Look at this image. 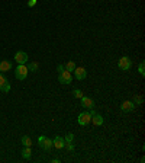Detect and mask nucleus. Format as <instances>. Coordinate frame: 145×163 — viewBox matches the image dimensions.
I'll list each match as a JSON object with an SVG mask.
<instances>
[{
  "label": "nucleus",
  "instance_id": "nucleus-8",
  "mask_svg": "<svg viewBox=\"0 0 145 163\" xmlns=\"http://www.w3.org/2000/svg\"><path fill=\"white\" fill-rule=\"evenodd\" d=\"M90 112H91V122H93L96 127L102 125V124H103V117H102L100 114H96L94 111H90Z\"/></svg>",
  "mask_w": 145,
  "mask_h": 163
},
{
  "label": "nucleus",
  "instance_id": "nucleus-3",
  "mask_svg": "<svg viewBox=\"0 0 145 163\" xmlns=\"http://www.w3.org/2000/svg\"><path fill=\"white\" fill-rule=\"evenodd\" d=\"M58 82L61 84H70L73 82V76H71L70 71H61V73H58Z\"/></svg>",
  "mask_w": 145,
  "mask_h": 163
},
{
  "label": "nucleus",
  "instance_id": "nucleus-16",
  "mask_svg": "<svg viewBox=\"0 0 145 163\" xmlns=\"http://www.w3.org/2000/svg\"><path fill=\"white\" fill-rule=\"evenodd\" d=\"M26 67H28V70H31V71H38V67H39V64H38L36 61H32V63H29Z\"/></svg>",
  "mask_w": 145,
  "mask_h": 163
},
{
  "label": "nucleus",
  "instance_id": "nucleus-10",
  "mask_svg": "<svg viewBox=\"0 0 145 163\" xmlns=\"http://www.w3.org/2000/svg\"><path fill=\"white\" fill-rule=\"evenodd\" d=\"M81 106H84V108H87V109H93L94 102H93V99H90V98L83 96L81 98Z\"/></svg>",
  "mask_w": 145,
  "mask_h": 163
},
{
  "label": "nucleus",
  "instance_id": "nucleus-15",
  "mask_svg": "<svg viewBox=\"0 0 145 163\" xmlns=\"http://www.w3.org/2000/svg\"><path fill=\"white\" fill-rule=\"evenodd\" d=\"M75 67H77V66H75L74 61H68V63L64 66V70H67V71H70V73H71V71H74Z\"/></svg>",
  "mask_w": 145,
  "mask_h": 163
},
{
  "label": "nucleus",
  "instance_id": "nucleus-20",
  "mask_svg": "<svg viewBox=\"0 0 145 163\" xmlns=\"http://www.w3.org/2000/svg\"><path fill=\"white\" fill-rule=\"evenodd\" d=\"M73 93H74V98H77V99H81V98L84 96L83 92H81V90H79V89H75V90H74Z\"/></svg>",
  "mask_w": 145,
  "mask_h": 163
},
{
  "label": "nucleus",
  "instance_id": "nucleus-11",
  "mask_svg": "<svg viewBox=\"0 0 145 163\" xmlns=\"http://www.w3.org/2000/svg\"><path fill=\"white\" fill-rule=\"evenodd\" d=\"M52 146H55V149H64L65 147V141L62 137H55L52 140Z\"/></svg>",
  "mask_w": 145,
  "mask_h": 163
},
{
  "label": "nucleus",
  "instance_id": "nucleus-22",
  "mask_svg": "<svg viewBox=\"0 0 145 163\" xmlns=\"http://www.w3.org/2000/svg\"><path fill=\"white\" fill-rule=\"evenodd\" d=\"M0 90H2V92H4V93H9V92H10V83L7 82V83L4 84V86L0 89Z\"/></svg>",
  "mask_w": 145,
  "mask_h": 163
},
{
  "label": "nucleus",
  "instance_id": "nucleus-7",
  "mask_svg": "<svg viewBox=\"0 0 145 163\" xmlns=\"http://www.w3.org/2000/svg\"><path fill=\"white\" fill-rule=\"evenodd\" d=\"M74 77L77 80H83L87 77V71L84 67H75L74 69Z\"/></svg>",
  "mask_w": 145,
  "mask_h": 163
},
{
  "label": "nucleus",
  "instance_id": "nucleus-6",
  "mask_svg": "<svg viewBox=\"0 0 145 163\" xmlns=\"http://www.w3.org/2000/svg\"><path fill=\"white\" fill-rule=\"evenodd\" d=\"M15 61L17 64H26L28 63V54L23 53V51H17L16 54H15Z\"/></svg>",
  "mask_w": 145,
  "mask_h": 163
},
{
  "label": "nucleus",
  "instance_id": "nucleus-18",
  "mask_svg": "<svg viewBox=\"0 0 145 163\" xmlns=\"http://www.w3.org/2000/svg\"><path fill=\"white\" fill-rule=\"evenodd\" d=\"M138 71H139V74H141V76H145V63H144V61H141V63H139Z\"/></svg>",
  "mask_w": 145,
  "mask_h": 163
},
{
  "label": "nucleus",
  "instance_id": "nucleus-13",
  "mask_svg": "<svg viewBox=\"0 0 145 163\" xmlns=\"http://www.w3.org/2000/svg\"><path fill=\"white\" fill-rule=\"evenodd\" d=\"M31 156H32V150H31V147L25 146V149L22 150V157L28 160V159H31Z\"/></svg>",
  "mask_w": 145,
  "mask_h": 163
},
{
  "label": "nucleus",
  "instance_id": "nucleus-1",
  "mask_svg": "<svg viewBox=\"0 0 145 163\" xmlns=\"http://www.w3.org/2000/svg\"><path fill=\"white\" fill-rule=\"evenodd\" d=\"M28 67L25 66V64H19V66L16 67V70H15V76H16L17 80H25L26 76H28Z\"/></svg>",
  "mask_w": 145,
  "mask_h": 163
},
{
  "label": "nucleus",
  "instance_id": "nucleus-12",
  "mask_svg": "<svg viewBox=\"0 0 145 163\" xmlns=\"http://www.w3.org/2000/svg\"><path fill=\"white\" fill-rule=\"evenodd\" d=\"M10 69H12V63H10V61H6V60L0 61V71H2V73H6V71H9Z\"/></svg>",
  "mask_w": 145,
  "mask_h": 163
},
{
  "label": "nucleus",
  "instance_id": "nucleus-24",
  "mask_svg": "<svg viewBox=\"0 0 145 163\" xmlns=\"http://www.w3.org/2000/svg\"><path fill=\"white\" fill-rule=\"evenodd\" d=\"M36 2H38V0H29L28 6H29V8H32V6H35V4H36Z\"/></svg>",
  "mask_w": 145,
  "mask_h": 163
},
{
  "label": "nucleus",
  "instance_id": "nucleus-17",
  "mask_svg": "<svg viewBox=\"0 0 145 163\" xmlns=\"http://www.w3.org/2000/svg\"><path fill=\"white\" fill-rule=\"evenodd\" d=\"M135 105H141L142 102H144V99H142V96H139V95H135L133 96V100H132Z\"/></svg>",
  "mask_w": 145,
  "mask_h": 163
},
{
  "label": "nucleus",
  "instance_id": "nucleus-4",
  "mask_svg": "<svg viewBox=\"0 0 145 163\" xmlns=\"http://www.w3.org/2000/svg\"><path fill=\"white\" fill-rule=\"evenodd\" d=\"M77 121H79L80 125H87V124H90V121H91V112H81V114H79Z\"/></svg>",
  "mask_w": 145,
  "mask_h": 163
},
{
  "label": "nucleus",
  "instance_id": "nucleus-2",
  "mask_svg": "<svg viewBox=\"0 0 145 163\" xmlns=\"http://www.w3.org/2000/svg\"><path fill=\"white\" fill-rule=\"evenodd\" d=\"M38 144H39L41 149H44V150H46V151H50L51 149H52V140L48 137H44V135L38 137Z\"/></svg>",
  "mask_w": 145,
  "mask_h": 163
},
{
  "label": "nucleus",
  "instance_id": "nucleus-21",
  "mask_svg": "<svg viewBox=\"0 0 145 163\" xmlns=\"http://www.w3.org/2000/svg\"><path fill=\"white\" fill-rule=\"evenodd\" d=\"M7 82H9V80L6 79V77H4L3 74H0V89L3 88V86H4V84H6V83H7Z\"/></svg>",
  "mask_w": 145,
  "mask_h": 163
},
{
  "label": "nucleus",
  "instance_id": "nucleus-19",
  "mask_svg": "<svg viewBox=\"0 0 145 163\" xmlns=\"http://www.w3.org/2000/svg\"><path fill=\"white\" fill-rule=\"evenodd\" d=\"M73 140H74V134L73 133H68L65 135V138H64V141L65 143H73Z\"/></svg>",
  "mask_w": 145,
  "mask_h": 163
},
{
  "label": "nucleus",
  "instance_id": "nucleus-23",
  "mask_svg": "<svg viewBox=\"0 0 145 163\" xmlns=\"http://www.w3.org/2000/svg\"><path fill=\"white\" fill-rule=\"evenodd\" d=\"M67 150H68V151H73V150H74V146H73V143H67Z\"/></svg>",
  "mask_w": 145,
  "mask_h": 163
},
{
  "label": "nucleus",
  "instance_id": "nucleus-9",
  "mask_svg": "<svg viewBox=\"0 0 145 163\" xmlns=\"http://www.w3.org/2000/svg\"><path fill=\"white\" fill-rule=\"evenodd\" d=\"M120 109L123 111V112H131L135 109V104H133L132 100H125L123 104L120 105Z\"/></svg>",
  "mask_w": 145,
  "mask_h": 163
},
{
  "label": "nucleus",
  "instance_id": "nucleus-5",
  "mask_svg": "<svg viewBox=\"0 0 145 163\" xmlns=\"http://www.w3.org/2000/svg\"><path fill=\"white\" fill-rule=\"evenodd\" d=\"M118 66H119L120 70H129L131 69V66H132V61H131V59L129 57H122V59L119 60V63H118Z\"/></svg>",
  "mask_w": 145,
  "mask_h": 163
},
{
  "label": "nucleus",
  "instance_id": "nucleus-25",
  "mask_svg": "<svg viewBox=\"0 0 145 163\" xmlns=\"http://www.w3.org/2000/svg\"><path fill=\"white\" fill-rule=\"evenodd\" d=\"M57 71H58V73H61V71H64V66H58V67H57Z\"/></svg>",
  "mask_w": 145,
  "mask_h": 163
},
{
  "label": "nucleus",
  "instance_id": "nucleus-14",
  "mask_svg": "<svg viewBox=\"0 0 145 163\" xmlns=\"http://www.w3.org/2000/svg\"><path fill=\"white\" fill-rule=\"evenodd\" d=\"M21 143L23 144V146H26V147H31V146H32V138L28 137V135H25V137L21 138Z\"/></svg>",
  "mask_w": 145,
  "mask_h": 163
}]
</instances>
